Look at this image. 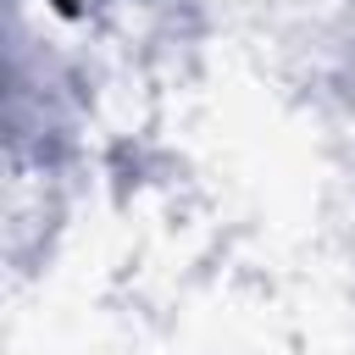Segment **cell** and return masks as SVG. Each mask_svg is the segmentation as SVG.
<instances>
[{"instance_id":"6da1fadb","label":"cell","mask_w":355,"mask_h":355,"mask_svg":"<svg viewBox=\"0 0 355 355\" xmlns=\"http://www.w3.org/2000/svg\"><path fill=\"white\" fill-rule=\"evenodd\" d=\"M55 6H61V11H67V6H72V0H55Z\"/></svg>"}]
</instances>
